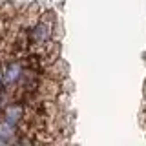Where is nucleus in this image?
Returning a JSON list of instances; mask_svg holds the SVG:
<instances>
[{
  "instance_id": "obj_2",
  "label": "nucleus",
  "mask_w": 146,
  "mask_h": 146,
  "mask_svg": "<svg viewBox=\"0 0 146 146\" xmlns=\"http://www.w3.org/2000/svg\"><path fill=\"white\" fill-rule=\"evenodd\" d=\"M26 71V66L22 62L20 57L9 55V58L4 60L2 58V79H4V90L7 91H15L17 86L20 84L22 75Z\"/></svg>"
},
{
  "instance_id": "obj_3",
  "label": "nucleus",
  "mask_w": 146,
  "mask_h": 146,
  "mask_svg": "<svg viewBox=\"0 0 146 146\" xmlns=\"http://www.w3.org/2000/svg\"><path fill=\"white\" fill-rule=\"evenodd\" d=\"M18 135V126H13L6 121H0V143H15Z\"/></svg>"
},
{
  "instance_id": "obj_4",
  "label": "nucleus",
  "mask_w": 146,
  "mask_h": 146,
  "mask_svg": "<svg viewBox=\"0 0 146 146\" xmlns=\"http://www.w3.org/2000/svg\"><path fill=\"white\" fill-rule=\"evenodd\" d=\"M0 90H4V79H2V58H0Z\"/></svg>"
},
{
  "instance_id": "obj_1",
  "label": "nucleus",
  "mask_w": 146,
  "mask_h": 146,
  "mask_svg": "<svg viewBox=\"0 0 146 146\" xmlns=\"http://www.w3.org/2000/svg\"><path fill=\"white\" fill-rule=\"evenodd\" d=\"M53 31H55V17L53 13H44L40 15V18L31 24L29 27H26V35H27V44L31 48H42L53 40Z\"/></svg>"
}]
</instances>
